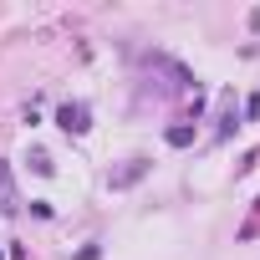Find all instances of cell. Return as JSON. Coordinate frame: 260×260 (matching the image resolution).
<instances>
[{"label":"cell","instance_id":"cell-1","mask_svg":"<svg viewBox=\"0 0 260 260\" xmlns=\"http://www.w3.org/2000/svg\"><path fill=\"white\" fill-rule=\"evenodd\" d=\"M56 122L67 127V133H87V107H82V102H67V107L56 112Z\"/></svg>","mask_w":260,"mask_h":260},{"label":"cell","instance_id":"cell-2","mask_svg":"<svg viewBox=\"0 0 260 260\" xmlns=\"http://www.w3.org/2000/svg\"><path fill=\"white\" fill-rule=\"evenodd\" d=\"M189 138H194V133H189V127H169V143H174V148H184Z\"/></svg>","mask_w":260,"mask_h":260},{"label":"cell","instance_id":"cell-3","mask_svg":"<svg viewBox=\"0 0 260 260\" xmlns=\"http://www.w3.org/2000/svg\"><path fill=\"white\" fill-rule=\"evenodd\" d=\"M0 260H6V255H0Z\"/></svg>","mask_w":260,"mask_h":260}]
</instances>
